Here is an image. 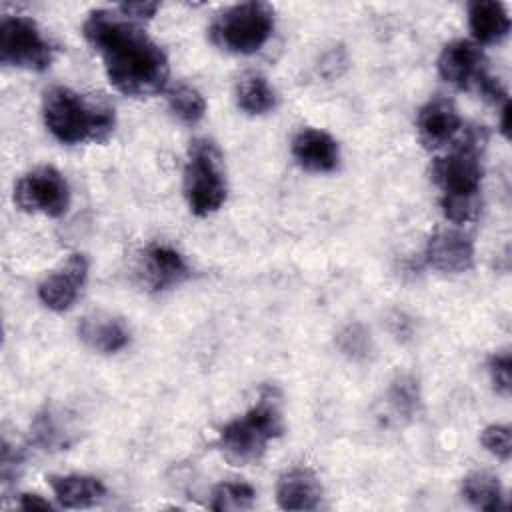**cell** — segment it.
<instances>
[{"label":"cell","mask_w":512,"mask_h":512,"mask_svg":"<svg viewBox=\"0 0 512 512\" xmlns=\"http://www.w3.org/2000/svg\"><path fill=\"white\" fill-rule=\"evenodd\" d=\"M280 400V392L274 386H264L258 402L220 430L218 446L230 464L246 466L260 460L268 444L282 436L284 418Z\"/></svg>","instance_id":"obj_4"},{"label":"cell","mask_w":512,"mask_h":512,"mask_svg":"<svg viewBox=\"0 0 512 512\" xmlns=\"http://www.w3.org/2000/svg\"><path fill=\"white\" fill-rule=\"evenodd\" d=\"M256 492L244 482H222L212 492L210 508L216 512L226 510H248L252 508Z\"/></svg>","instance_id":"obj_24"},{"label":"cell","mask_w":512,"mask_h":512,"mask_svg":"<svg viewBox=\"0 0 512 512\" xmlns=\"http://www.w3.org/2000/svg\"><path fill=\"white\" fill-rule=\"evenodd\" d=\"M274 30V8L266 2H240L224 8L210 24V40L234 54L258 52Z\"/></svg>","instance_id":"obj_5"},{"label":"cell","mask_w":512,"mask_h":512,"mask_svg":"<svg viewBox=\"0 0 512 512\" xmlns=\"http://www.w3.org/2000/svg\"><path fill=\"white\" fill-rule=\"evenodd\" d=\"M462 496L478 510L498 512L502 504V486L498 476L490 472H472L462 482Z\"/></svg>","instance_id":"obj_21"},{"label":"cell","mask_w":512,"mask_h":512,"mask_svg":"<svg viewBox=\"0 0 512 512\" xmlns=\"http://www.w3.org/2000/svg\"><path fill=\"white\" fill-rule=\"evenodd\" d=\"M14 202L28 214L58 218L68 210L70 188L66 178L54 166H38L18 180Z\"/></svg>","instance_id":"obj_8"},{"label":"cell","mask_w":512,"mask_h":512,"mask_svg":"<svg viewBox=\"0 0 512 512\" xmlns=\"http://www.w3.org/2000/svg\"><path fill=\"white\" fill-rule=\"evenodd\" d=\"M18 506L22 510H50L52 508V504L38 494H20Z\"/></svg>","instance_id":"obj_30"},{"label":"cell","mask_w":512,"mask_h":512,"mask_svg":"<svg viewBox=\"0 0 512 512\" xmlns=\"http://www.w3.org/2000/svg\"><path fill=\"white\" fill-rule=\"evenodd\" d=\"M338 346L350 358H364L370 348L368 332L360 324H350L338 336Z\"/></svg>","instance_id":"obj_27"},{"label":"cell","mask_w":512,"mask_h":512,"mask_svg":"<svg viewBox=\"0 0 512 512\" xmlns=\"http://www.w3.org/2000/svg\"><path fill=\"white\" fill-rule=\"evenodd\" d=\"M510 368H512V358H510L508 350L494 352L488 360V372H490L494 390L502 396H510V390H512V372H510Z\"/></svg>","instance_id":"obj_25"},{"label":"cell","mask_w":512,"mask_h":512,"mask_svg":"<svg viewBox=\"0 0 512 512\" xmlns=\"http://www.w3.org/2000/svg\"><path fill=\"white\" fill-rule=\"evenodd\" d=\"M426 260L440 272H466L474 264V242L460 230H438L426 244Z\"/></svg>","instance_id":"obj_13"},{"label":"cell","mask_w":512,"mask_h":512,"mask_svg":"<svg viewBox=\"0 0 512 512\" xmlns=\"http://www.w3.org/2000/svg\"><path fill=\"white\" fill-rule=\"evenodd\" d=\"M80 340L100 354H114L130 342L126 324L108 314H90L80 320Z\"/></svg>","instance_id":"obj_16"},{"label":"cell","mask_w":512,"mask_h":512,"mask_svg":"<svg viewBox=\"0 0 512 512\" xmlns=\"http://www.w3.org/2000/svg\"><path fill=\"white\" fill-rule=\"evenodd\" d=\"M44 124L62 144L104 142L116 124L114 106L104 98L80 94L66 86H54L44 94Z\"/></svg>","instance_id":"obj_3"},{"label":"cell","mask_w":512,"mask_h":512,"mask_svg":"<svg viewBox=\"0 0 512 512\" xmlns=\"http://www.w3.org/2000/svg\"><path fill=\"white\" fill-rule=\"evenodd\" d=\"M292 156L308 172H330L338 166V142L324 130L304 128L292 140Z\"/></svg>","instance_id":"obj_14"},{"label":"cell","mask_w":512,"mask_h":512,"mask_svg":"<svg viewBox=\"0 0 512 512\" xmlns=\"http://www.w3.org/2000/svg\"><path fill=\"white\" fill-rule=\"evenodd\" d=\"M20 464H22L20 450L10 446L8 440H4V444H2V478H4V482H10V478L14 474H18Z\"/></svg>","instance_id":"obj_28"},{"label":"cell","mask_w":512,"mask_h":512,"mask_svg":"<svg viewBox=\"0 0 512 512\" xmlns=\"http://www.w3.org/2000/svg\"><path fill=\"white\" fill-rule=\"evenodd\" d=\"M236 104L246 114H266L276 106V92L260 72H246L236 84Z\"/></svg>","instance_id":"obj_20"},{"label":"cell","mask_w":512,"mask_h":512,"mask_svg":"<svg viewBox=\"0 0 512 512\" xmlns=\"http://www.w3.org/2000/svg\"><path fill=\"white\" fill-rule=\"evenodd\" d=\"M438 72L460 90H480L490 78L484 52L470 40L448 42L438 56Z\"/></svg>","instance_id":"obj_9"},{"label":"cell","mask_w":512,"mask_h":512,"mask_svg":"<svg viewBox=\"0 0 512 512\" xmlns=\"http://www.w3.org/2000/svg\"><path fill=\"white\" fill-rule=\"evenodd\" d=\"M228 186L222 158L214 142L200 138L190 144L184 166V196L196 216H208L226 202Z\"/></svg>","instance_id":"obj_6"},{"label":"cell","mask_w":512,"mask_h":512,"mask_svg":"<svg viewBox=\"0 0 512 512\" xmlns=\"http://www.w3.org/2000/svg\"><path fill=\"white\" fill-rule=\"evenodd\" d=\"M468 26L476 42L496 44L510 32L506 6L496 0H474L468 4Z\"/></svg>","instance_id":"obj_18"},{"label":"cell","mask_w":512,"mask_h":512,"mask_svg":"<svg viewBox=\"0 0 512 512\" xmlns=\"http://www.w3.org/2000/svg\"><path fill=\"white\" fill-rule=\"evenodd\" d=\"M508 118H510V100H506V102L502 104V108H500V126H502L504 136H508V132H510V122H508Z\"/></svg>","instance_id":"obj_31"},{"label":"cell","mask_w":512,"mask_h":512,"mask_svg":"<svg viewBox=\"0 0 512 512\" xmlns=\"http://www.w3.org/2000/svg\"><path fill=\"white\" fill-rule=\"evenodd\" d=\"M48 484L62 508H90L102 502L106 496V486L94 476H48Z\"/></svg>","instance_id":"obj_17"},{"label":"cell","mask_w":512,"mask_h":512,"mask_svg":"<svg viewBox=\"0 0 512 512\" xmlns=\"http://www.w3.org/2000/svg\"><path fill=\"white\" fill-rule=\"evenodd\" d=\"M158 10V4L156 2H126V4H120L118 6V12L140 22V20H148L156 14Z\"/></svg>","instance_id":"obj_29"},{"label":"cell","mask_w":512,"mask_h":512,"mask_svg":"<svg viewBox=\"0 0 512 512\" xmlns=\"http://www.w3.org/2000/svg\"><path fill=\"white\" fill-rule=\"evenodd\" d=\"M484 144L486 130L470 128L446 156L436 158L432 164V180L442 190V212L456 224L470 222L480 212V154Z\"/></svg>","instance_id":"obj_2"},{"label":"cell","mask_w":512,"mask_h":512,"mask_svg":"<svg viewBox=\"0 0 512 512\" xmlns=\"http://www.w3.org/2000/svg\"><path fill=\"white\" fill-rule=\"evenodd\" d=\"M416 128L420 142L428 150H436L454 140L462 128V120L448 98H432L420 108Z\"/></svg>","instance_id":"obj_12"},{"label":"cell","mask_w":512,"mask_h":512,"mask_svg":"<svg viewBox=\"0 0 512 512\" xmlns=\"http://www.w3.org/2000/svg\"><path fill=\"white\" fill-rule=\"evenodd\" d=\"M166 100L172 114L186 124H196L206 112V100L196 88L188 84L172 86L166 94Z\"/></svg>","instance_id":"obj_22"},{"label":"cell","mask_w":512,"mask_h":512,"mask_svg":"<svg viewBox=\"0 0 512 512\" xmlns=\"http://www.w3.org/2000/svg\"><path fill=\"white\" fill-rule=\"evenodd\" d=\"M88 276V260L84 254L74 252L62 262L52 274H48L40 286H38V298L40 302L54 310L64 312L68 310L74 300L78 298V292Z\"/></svg>","instance_id":"obj_11"},{"label":"cell","mask_w":512,"mask_h":512,"mask_svg":"<svg viewBox=\"0 0 512 512\" xmlns=\"http://www.w3.org/2000/svg\"><path fill=\"white\" fill-rule=\"evenodd\" d=\"M190 270L184 256L168 244H150L138 260V276L152 292H164L188 278Z\"/></svg>","instance_id":"obj_10"},{"label":"cell","mask_w":512,"mask_h":512,"mask_svg":"<svg viewBox=\"0 0 512 512\" xmlns=\"http://www.w3.org/2000/svg\"><path fill=\"white\" fill-rule=\"evenodd\" d=\"M320 500L322 486L310 468L296 466L278 478L276 502L282 510H314Z\"/></svg>","instance_id":"obj_15"},{"label":"cell","mask_w":512,"mask_h":512,"mask_svg":"<svg viewBox=\"0 0 512 512\" xmlns=\"http://www.w3.org/2000/svg\"><path fill=\"white\" fill-rule=\"evenodd\" d=\"M32 436L44 450H64L76 440V428L70 416L46 406L32 422Z\"/></svg>","instance_id":"obj_19"},{"label":"cell","mask_w":512,"mask_h":512,"mask_svg":"<svg viewBox=\"0 0 512 512\" xmlns=\"http://www.w3.org/2000/svg\"><path fill=\"white\" fill-rule=\"evenodd\" d=\"M82 32L100 54L106 76L118 92L146 98L166 88L168 58L136 20L118 10H92Z\"/></svg>","instance_id":"obj_1"},{"label":"cell","mask_w":512,"mask_h":512,"mask_svg":"<svg viewBox=\"0 0 512 512\" xmlns=\"http://www.w3.org/2000/svg\"><path fill=\"white\" fill-rule=\"evenodd\" d=\"M388 404L402 418L416 416L418 408H420L418 380L410 374L396 376L388 388Z\"/></svg>","instance_id":"obj_23"},{"label":"cell","mask_w":512,"mask_h":512,"mask_svg":"<svg viewBox=\"0 0 512 512\" xmlns=\"http://www.w3.org/2000/svg\"><path fill=\"white\" fill-rule=\"evenodd\" d=\"M54 46L28 16H4L0 22V60L6 66L42 72L52 64Z\"/></svg>","instance_id":"obj_7"},{"label":"cell","mask_w":512,"mask_h":512,"mask_svg":"<svg viewBox=\"0 0 512 512\" xmlns=\"http://www.w3.org/2000/svg\"><path fill=\"white\" fill-rule=\"evenodd\" d=\"M480 442L484 448L494 454L500 460H508L512 454V440H510V428L504 424H490L482 430Z\"/></svg>","instance_id":"obj_26"}]
</instances>
